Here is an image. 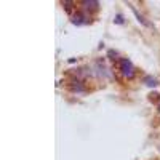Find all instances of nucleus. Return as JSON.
Segmentation results:
<instances>
[{
  "label": "nucleus",
  "instance_id": "f257e3e1",
  "mask_svg": "<svg viewBox=\"0 0 160 160\" xmlns=\"http://www.w3.org/2000/svg\"><path fill=\"white\" fill-rule=\"evenodd\" d=\"M118 66H120V71H122L123 77H127V78H133V77H135V66L131 64L130 59L120 58L118 59Z\"/></svg>",
  "mask_w": 160,
  "mask_h": 160
},
{
  "label": "nucleus",
  "instance_id": "7ed1b4c3",
  "mask_svg": "<svg viewBox=\"0 0 160 160\" xmlns=\"http://www.w3.org/2000/svg\"><path fill=\"white\" fill-rule=\"evenodd\" d=\"M72 90H74V91H82V90H85V88H83V85L80 83L78 80H74V82H72Z\"/></svg>",
  "mask_w": 160,
  "mask_h": 160
},
{
  "label": "nucleus",
  "instance_id": "f03ea898",
  "mask_svg": "<svg viewBox=\"0 0 160 160\" xmlns=\"http://www.w3.org/2000/svg\"><path fill=\"white\" fill-rule=\"evenodd\" d=\"M72 21H74L75 24H83V22H87V19H85V16H83V13H82V15H75V16L72 18Z\"/></svg>",
  "mask_w": 160,
  "mask_h": 160
},
{
  "label": "nucleus",
  "instance_id": "39448f33",
  "mask_svg": "<svg viewBox=\"0 0 160 160\" xmlns=\"http://www.w3.org/2000/svg\"><path fill=\"white\" fill-rule=\"evenodd\" d=\"M82 5H83V8H96L98 2H83Z\"/></svg>",
  "mask_w": 160,
  "mask_h": 160
},
{
  "label": "nucleus",
  "instance_id": "20e7f679",
  "mask_svg": "<svg viewBox=\"0 0 160 160\" xmlns=\"http://www.w3.org/2000/svg\"><path fill=\"white\" fill-rule=\"evenodd\" d=\"M144 82L148 83L149 87H155V85H157V80L152 78V77H146V78H144Z\"/></svg>",
  "mask_w": 160,
  "mask_h": 160
},
{
  "label": "nucleus",
  "instance_id": "423d86ee",
  "mask_svg": "<svg viewBox=\"0 0 160 160\" xmlns=\"http://www.w3.org/2000/svg\"><path fill=\"white\" fill-rule=\"evenodd\" d=\"M158 109H160V108H158Z\"/></svg>",
  "mask_w": 160,
  "mask_h": 160
}]
</instances>
